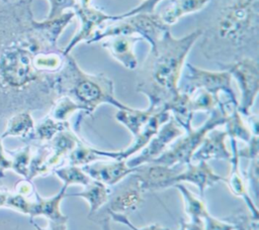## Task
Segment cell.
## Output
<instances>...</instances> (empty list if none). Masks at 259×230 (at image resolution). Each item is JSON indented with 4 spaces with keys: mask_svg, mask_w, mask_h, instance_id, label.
<instances>
[{
    "mask_svg": "<svg viewBox=\"0 0 259 230\" xmlns=\"http://www.w3.org/2000/svg\"><path fill=\"white\" fill-rule=\"evenodd\" d=\"M75 16L76 15L73 10H68L62 15L53 19H45L41 22H36L32 20L31 25L33 29L37 32V34L49 45L54 48H58L57 41L59 36L62 34L63 30L67 27V25Z\"/></svg>",
    "mask_w": 259,
    "mask_h": 230,
    "instance_id": "22",
    "label": "cell"
},
{
    "mask_svg": "<svg viewBox=\"0 0 259 230\" xmlns=\"http://www.w3.org/2000/svg\"><path fill=\"white\" fill-rule=\"evenodd\" d=\"M210 1L211 0H172L171 5L160 14V17L166 25L170 26L175 24L184 15L204 9Z\"/></svg>",
    "mask_w": 259,
    "mask_h": 230,
    "instance_id": "25",
    "label": "cell"
},
{
    "mask_svg": "<svg viewBox=\"0 0 259 230\" xmlns=\"http://www.w3.org/2000/svg\"><path fill=\"white\" fill-rule=\"evenodd\" d=\"M169 28L170 26L162 21L160 14L156 12L151 14L139 13L113 20V23L98 28L86 43L91 44L115 35H138L147 39L150 45L153 46Z\"/></svg>",
    "mask_w": 259,
    "mask_h": 230,
    "instance_id": "4",
    "label": "cell"
},
{
    "mask_svg": "<svg viewBox=\"0 0 259 230\" xmlns=\"http://www.w3.org/2000/svg\"><path fill=\"white\" fill-rule=\"evenodd\" d=\"M219 107L225 114V131L227 132V135L230 137V139L241 140L247 143L255 134L252 133L244 115H242L238 110V105L232 103L229 100H221Z\"/></svg>",
    "mask_w": 259,
    "mask_h": 230,
    "instance_id": "19",
    "label": "cell"
},
{
    "mask_svg": "<svg viewBox=\"0 0 259 230\" xmlns=\"http://www.w3.org/2000/svg\"><path fill=\"white\" fill-rule=\"evenodd\" d=\"M225 121V114L218 106L209 112L208 118L201 126L185 132V135L183 134L177 138V141L172 143L165 152L150 162L168 166L185 165L191 162L194 152L200 146L206 134L218 126L224 125Z\"/></svg>",
    "mask_w": 259,
    "mask_h": 230,
    "instance_id": "5",
    "label": "cell"
},
{
    "mask_svg": "<svg viewBox=\"0 0 259 230\" xmlns=\"http://www.w3.org/2000/svg\"><path fill=\"white\" fill-rule=\"evenodd\" d=\"M107 213H108V216L110 217L111 220L125 225V226L128 227L131 230H170L169 228L163 227V226H161L160 224H157V223L151 224V225H149V226L137 227V226H135V225L130 221L128 217H127L126 215H124V214L113 213V212H110V211H107Z\"/></svg>",
    "mask_w": 259,
    "mask_h": 230,
    "instance_id": "40",
    "label": "cell"
},
{
    "mask_svg": "<svg viewBox=\"0 0 259 230\" xmlns=\"http://www.w3.org/2000/svg\"><path fill=\"white\" fill-rule=\"evenodd\" d=\"M67 186L63 185L60 191L50 198L41 197L37 191H34V201L31 203L29 217L32 219L33 217L44 216L49 221H68V217L64 215L61 211V202L64 198H66Z\"/></svg>",
    "mask_w": 259,
    "mask_h": 230,
    "instance_id": "20",
    "label": "cell"
},
{
    "mask_svg": "<svg viewBox=\"0 0 259 230\" xmlns=\"http://www.w3.org/2000/svg\"><path fill=\"white\" fill-rule=\"evenodd\" d=\"M31 203H32V201L28 200L27 197L22 196L17 193L9 192L5 206L8 208H11L13 210H16L19 213L29 216Z\"/></svg>",
    "mask_w": 259,
    "mask_h": 230,
    "instance_id": "38",
    "label": "cell"
},
{
    "mask_svg": "<svg viewBox=\"0 0 259 230\" xmlns=\"http://www.w3.org/2000/svg\"><path fill=\"white\" fill-rule=\"evenodd\" d=\"M110 194L111 191L106 185L92 180L84 187L83 191L75 194H66V197H80L84 199L88 203L89 216H91L107 204Z\"/></svg>",
    "mask_w": 259,
    "mask_h": 230,
    "instance_id": "23",
    "label": "cell"
},
{
    "mask_svg": "<svg viewBox=\"0 0 259 230\" xmlns=\"http://www.w3.org/2000/svg\"><path fill=\"white\" fill-rule=\"evenodd\" d=\"M76 111L81 112V108L72 99L67 96H60L53 102L49 116L56 121L68 122L69 118Z\"/></svg>",
    "mask_w": 259,
    "mask_h": 230,
    "instance_id": "34",
    "label": "cell"
},
{
    "mask_svg": "<svg viewBox=\"0 0 259 230\" xmlns=\"http://www.w3.org/2000/svg\"><path fill=\"white\" fill-rule=\"evenodd\" d=\"M182 168H178V165L168 166L158 163H145L137 166L135 175L143 188L146 191H160L171 187L172 179L178 175Z\"/></svg>",
    "mask_w": 259,
    "mask_h": 230,
    "instance_id": "14",
    "label": "cell"
},
{
    "mask_svg": "<svg viewBox=\"0 0 259 230\" xmlns=\"http://www.w3.org/2000/svg\"><path fill=\"white\" fill-rule=\"evenodd\" d=\"M258 158H254L250 160V164L247 171V180L246 182H250V187L254 191V197L257 199L258 197Z\"/></svg>",
    "mask_w": 259,
    "mask_h": 230,
    "instance_id": "44",
    "label": "cell"
},
{
    "mask_svg": "<svg viewBox=\"0 0 259 230\" xmlns=\"http://www.w3.org/2000/svg\"><path fill=\"white\" fill-rule=\"evenodd\" d=\"M179 230H203V221L202 222H194L181 219L180 221V229Z\"/></svg>",
    "mask_w": 259,
    "mask_h": 230,
    "instance_id": "48",
    "label": "cell"
},
{
    "mask_svg": "<svg viewBox=\"0 0 259 230\" xmlns=\"http://www.w3.org/2000/svg\"><path fill=\"white\" fill-rule=\"evenodd\" d=\"M53 89L57 98L67 96L72 99L83 115H91L101 104H110L118 110L133 108L115 98L112 80L104 74L84 72L70 53L65 54L63 68L54 75Z\"/></svg>",
    "mask_w": 259,
    "mask_h": 230,
    "instance_id": "3",
    "label": "cell"
},
{
    "mask_svg": "<svg viewBox=\"0 0 259 230\" xmlns=\"http://www.w3.org/2000/svg\"><path fill=\"white\" fill-rule=\"evenodd\" d=\"M33 56L26 49H16L8 54L2 64L4 81L12 88H24L31 83L41 82L50 76H44L32 64Z\"/></svg>",
    "mask_w": 259,
    "mask_h": 230,
    "instance_id": "8",
    "label": "cell"
},
{
    "mask_svg": "<svg viewBox=\"0 0 259 230\" xmlns=\"http://www.w3.org/2000/svg\"><path fill=\"white\" fill-rule=\"evenodd\" d=\"M162 0H144L141 4H139L138 6L134 7L133 9L119 14V15H112V21L116 20V19H120L123 17H128L135 14H139V13H155V8L156 6L161 2Z\"/></svg>",
    "mask_w": 259,
    "mask_h": 230,
    "instance_id": "39",
    "label": "cell"
},
{
    "mask_svg": "<svg viewBox=\"0 0 259 230\" xmlns=\"http://www.w3.org/2000/svg\"><path fill=\"white\" fill-rule=\"evenodd\" d=\"M50 153L51 148L48 143L41 144L36 148L35 153L31 154L27 180L32 181L36 177H45L52 174L48 166V158Z\"/></svg>",
    "mask_w": 259,
    "mask_h": 230,
    "instance_id": "32",
    "label": "cell"
},
{
    "mask_svg": "<svg viewBox=\"0 0 259 230\" xmlns=\"http://www.w3.org/2000/svg\"><path fill=\"white\" fill-rule=\"evenodd\" d=\"M79 139L77 134L71 128H68L56 134V136L48 142L51 148L48 166L52 172L54 169L64 165L69 153L74 149Z\"/></svg>",
    "mask_w": 259,
    "mask_h": 230,
    "instance_id": "21",
    "label": "cell"
},
{
    "mask_svg": "<svg viewBox=\"0 0 259 230\" xmlns=\"http://www.w3.org/2000/svg\"><path fill=\"white\" fill-rule=\"evenodd\" d=\"M220 181H224V178L213 171L208 161L200 160L185 164L183 169L172 179L171 187L176 184H192L197 187L199 197L203 198L205 190Z\"/></svg>",
    "mask_w": 259,
    "mask_h": 230,
    "instance_id": "13",
    "label": "cell"
},
{
    "mask_svg": "<svg viewBox=\"0 0 259 230\" xmlns=\"http://www.w3.org/2000/svg\"><path fill=\"white\" fill-rule=\"evenodd\" d=\"M198 18L203 56L223 70L243 59L258 60L259 0H211Z\"/></svg>",
    "mask_w": 259,
    "mask_h": 230,
    "instance_id": "1",
    "label": "cell"
},
{
    "mask_svg": "<svg viewBox=\"0 0 259 230\" xmlns=\"http://www.w3.org/2000/svg\"><path fill=\"white\" fill-rule=\"evenodd\" d=\"M34 130V122L28 110L21 111L12 116L8 123L7 128L0 136L1 138L7 136H18L30 139Z\"/></svg>",
    "mask_w": 259,
    "mask_h": 230,
    "instance_id": "28",
    "label": "cell"
},
{
    "mask_svg": "<svg viewBox=\"0 0 259 230\" xmlns=\"http://www.w3.org/2000/svg\"><path fill=\"white\" fill-rule=\"evenodd\" d=\"M188 94L190 98V106L193 112H210L217 108L221 102L220 97H215L202 89H196Z\"/></svg>",
    "mask_w": 259,
    "mask_h": 230,
    "instance_id": "35",
    "label": "cell"
},
{
    "mask_svg": "<svg viewBox=\"0 0 259 230\" xmlns=\"http://www.w3.org/2000/svg\"><path fill=\"white\" fill-rule=\"evenodd\" d=\"M30 158H31V146L26 145L13 154V157L11 158V161H12L11 169L15 174L23 177L24 179H27Z\"/></svg>",
    "mask_w": 259,
    "mask_h": 230,
    "instance_id": "36",
    "label": "cell"
},
{
    "mask_svg": "<svg viewBox=\"0 0 259 230\" xmlns=\"http://www.w3.org/2000/svg\"><path fill=\"white\" fill-rule=\"evenodd\" d=\"M258 219L248 211L247 214H243L242 212L232 214L224 220L231 223L235 230H258Z\"/></svg>",
    "mask_w": 259,
    "mask_h": 230,
    "instance_id": "37",
    "label": "cell"
},
{
    "mask_svg": "<svg viewBox=\"0 0 259 230\" xmlns=\"http://www.w3.org/2000/svg\"><path fill=\"white\" fill-rule=\"evenodd\" d=\"M228 137L225 130H219L217 128L210 130L204 137L202 143L194 152L191 162L200 160L208 161L210 159L230 160L232 152L227 148L226 138Z\"/></svg>",
    "mask_w": 259,
    "mask_h": 230,
    "instance_id": "18",
    "label": "cell"
},
{
    "mask_svg": "<svg viewBox=\"0 0 259 230\" xmlns=\"http://www.w3.org/2000/svg\"><path fill=\"white\" fill-rule=\"evenodd\" d=\"M14 190H15V193L20 194L25 197H28V196L34 194L35 188H34L33 184L31 183V181L24 179L23 181H19L16 183Z\"/></svg>",
    "mask_w": 259,
    "mask_h": 230,
    "instance_id": "45",
    "label": "cell"
},
{
    "mask_svg": "<svg viewBox=\"0 0 259 230\" xmlns=\"http://www.w3.org/2000/svg\"><path fill=\"white\" fill-rule=\"evenodd\" d=\"M238 155L240 158L244 157L250 160L254 158H258V155H259L258 135H253L243 148L241 149L238 148Z\"/></svg>",
    "mask_w": 259,
    "mask_h": 230,
    "instance_id": "43",
    "label": "cell"
},
{
    "mask_svg": "<svg viewBox=\"0 0 259 230\" xmlns=\"http://www.w3.org/2000/svg\"><path fill=\"white\" fill-rule=\"evenodd\" d=\"M53 174L63 182V185L67 187L74 185L85 187L92 181L90 177L82 169V167L78 165L64 164L54 169Z\"/></svg>",
    "mask_w": 259,
    "mask_h": 230,
    "instance_id": "31",
    "label": "cell"
},
{
    "mask_svg": "<svg viewBox=\"0 0 259 230\" xmlns=\"http://www.w3.org/2000/svg\"><path fill=\"white\" fill-rule=\"evenodd\" d=\"M65 54H63L62 49L56 52H42L38 53L32 59L33 67L38 72H50L58 73L64 65Z\"/></svg>",
    "mask_w": 259,
    "mask_h": 230,
    "instance_id": "33",
    "label": "cell"
},
{
    "mask_svg": "<svg viewBox=\"0 0 259 230\" xmlns=\"http://www.w3.org/2000/svg\"><path fill=\"white\" fill-rule=\"evenodd\" d=\"M68 128H71L69 121L68 122L56 121L55 119H53L48 115L36 126H34V130L30 139L48 143L56 136V134Z\"/></svg>",
    "mask_w": 259,
    "mask_h": 230,
    "instance_id": "30",
    "label": "cell"
},
{
    "mask_svg": "<svg viewBox=\"0 0 259 230\" xmlns=\"http://www.w3.org/2000/svg\"><path fill=\"white\" fill-rule=\"evenodd\" d=\"M232 145V157L229 160L230 162V171L227 178H224V182L229 187L232 194L236 197H239L244 200L248 211L251 215L259 218L257 205L254 200L251 198V195L248 191L247 182L240 168V157L238 155V143L237 140L231 139Z\"/></svg>",
    "mask_w": 259,
    "mask_h": 230,
    "instance_id": "16",
    "label": "cell"
},
{
    "mask_svg": "<svg viewBox=\"0 0 259 230\" xmlns=\"http://www.w3.org/2000/svg\"><path fill=\"white\" fill-rule=\"evenodd\" d=\"M92 1L93 0H76L73 11L80 20V29L70 40L68 45L62 49L63 54H69L77 44L82 41L86 42L103 22L112 19V15L93 6Z\"/></svg>",
    "mask_w": 259,
    "mask_h": 230,
    "instance_id": "9",
    "label": "cell"
},
{
    "mask_svg": "<svg viewBox=\"0 0 259 230\" xmlns=\"http://www.w3.org/2000/svg\"><path fill=\"white\" fill-rule=\"evenodd\" d=\"M50 2V12L46 19H53L56 18L69 9H73L76 0H48Z\"/></svg>",
    "mask_w": 259,
    "mask_h": 230,
    "instance_id": "41",
    "label": "cell"
},
{
    "mask_svg": "<svg viewBox=\"0 0 259 230\" xmlns=\"http://www.w3.org/2000/svg\"><path fill=\"white\" fill-rule=\"evenodd\" d=\"M99 226L101 228V230H112L111 228V219L109 216L102 218L101 220H99Z\"/></svg>",
    "mask_w": 259,
    "mask_h": 230,
    "instance_id": "49",
    "label": "cell"
},
{
    "mask_svg": "<svg viewBox=\"0 0 259 230\" xmlns=\"http://www.w3.org/2000/svg\"><path fill=\"white\" fill-rule=\"evenodd\" d=\"M203 230H235V228L228 221L218 219L207 214L203 218Z\"/></svg>",
    "mask_w": 259,
    "mask_h": 230,
    "instance_id": "42",
    "label": "cell"
},
{
    "mask_svg": "<svg viewBox=\"0 0 259 230\" xmlns=\"http://www.w3.org/2000/svg\"><path fill=\"white\" fill-rule=\"evenodd\" d=\"M91 180L106 186H114L135 172L137 167H130L126 159H113L112 161H94L81 166Z\"/></svg>",
    "mask_w": 259,
    "mask_h": 230,
    "instance_id": "15",
    "label": "cell"
},
{
    "mask_svg": "<svg viewBox=\"0 0 259 230\" xmlns=\"http://www.w3.org/2000/svg\"><path fill=\"white\" fill-rule=\"evenodd\" d=\"M102 41V47L109 54L127 70H136L138 68V59L134 51L135 44L143 40L138 35H115L105 38Z\"/></svg>",
    "mask_w": 259,
    "mask_h": 230,
    "instance_id": "17",
    "label": "cell"
},
{
    "mask_svg": "<svg viewBox=\"0 0 259 230\" xmlns=\"http://www.w3.org/2000/svg\"><path fill=\"white\" fill-rule=\"evenodd\" d=\"M127 177L128 180L113 194H110L107 202V211L126 215L138 210L143 205L145 191L139 179L133 174Z\"/></svg>",
    "mask_w": 259,
    "mask_h": 230,
    "instance_id": "12",
    "label": "cell"
},
{
    "mask_svg": "<svg viewBox=\"0 0 259 230\" xmlns=\"http://www.w3.org/2000/svg\"><path fill=\"white\" fill-rule=\"evenodd\" d=\"M173 187L180 192L184 205V212L188 215L190 221L202 222L203 218L209 214L203 199L195 196L183 184H176Z\"/></svg>",
    "mask_w": 259,
    "mask_h": 230,
    "instance_id": "27",
    "label": "cell"
},
{
    "mask_svg": "<svg viewBox=\"0 0 259 230\" xmlns=\"http://www.w3.org/2000/svg\"><path fill=\"white\" fill-rule=\"evenodd\" d=\"M162 107L169 111L171 117L185 132L192 129L191 122L194 112L190 106V98L188 93L180 91L178 96H176L173 100L166 103Z\"/></svg>",
    "mask_w": 259,
    "mask_h": 230,
    "instance_id": "24",
    "label": "cell"
},
{
    "mask_svg": "<svg viewBox=\"0 0 259 230\" xmlns=\"http://www.w3.org/2000/svg\"><path fill=\"white\" fill-rule=\"evenodd\" d=\"M170 117L171 115L169 111H167L165 108H157L156 111L148 120V122L145 124V126L140 130V132L136 136H134V141L128 147L117 151L106 150L105 156L108 159H128V157L141 151L149 143V141L159 131L160 127L165 122H167L170 119Z\"/></svg>",
    "mask_w": 259,
    "mask_h": 230,
    "instance_id": "11",
    "label": "cell"
},
{
    "mask_svg": "<svg viewBox=\"0 0 259 230\" xmlns=\"http://www.w3.org/2000/svg\"><path fill=\"white\" fill-rule=\"evenodd\" d=\"M67 222L68 221H49L47 227H40L38 224L33 222L32 219H30V223L36 230H67Z\"/></svg>",
    "mask_w": 259,
    "mask_h": 230,
    "instance_id": "46",
    "label": "cell"
},
{
    "mask_svg": "<svg viewBox=\"0 0 259 230\" xmlns=\"http://www.w3.org/2000/svg\"><path fill=\"white\" fill-rule=\"evenodd\" d=\"M228 71L239 86L241 102L238 110L242 115H249L259 92V63L254 59H243L224 69Z\"/></svg>",
    "mask_w": 259,
    "mask_h": 230,
    "instance_id": "7",
    "label": "cell"
},
{
    "mask_svg": "<svg viewBox=\"0 0 259 230\" xmlns=\"http://www.w3.org/2000/svg\"><path fill=\"white\" fill-rule=\"evenodd\" d=\"M199 36L197 28L180 38L168 30L151 46L148 56L138 68L136 83V90L147 96L149 105L159 108L178 96L185 60Z\"/></svg>",
    "mask_w": 259,
    "mask_h": 230,
    "instance_id": "2",
    "label": "cell"
},
{
    "mask_svg": "<svg viewBox=\"0 0 259 230\" xmlns=\"http://www.w3.org/2000/svg\"><path fill=\"white\" fill-rule=\"evenodd\" d=\"M12 161L11 158L5 155L3 145H2V138L0 137V179L4 177L5 171L11 169Z\"/></svg>",
    "mask_w": 259,
    "mask_h": 230,
    "instance_id": "47",
    "label": "cell"
},
{
    "mask_svg": "<svg viewBox=\"0 0 259 230\" xmlns=\"http://www.w3.org/2000/svg\"><path fill=\"white\" fill-rule=\"evenodd\" d=\"M186 86L180 91L190 93L196 89H202L215 97H219V94L223 92L226 94L229 101L239 106V101L232 87L233 78L228 71H208L189 63L186 64Z\"/></svg>",
    "mask_w": 259,
    "mask_h": 230,
    "instance_id": "6",
    "label": "cell"
},
{
    "mask_svg": "<svg viewBox=\"0 0 259 230\" xmlns=\"http://www.w3.org/2000/svg\"><path fill=\"white\" fill-rule=\"evenodd\" d=\"M156 109L157 108L154 106L149 105L145 110H139L136 108H132L130 110H118L114 117L116 121L122 124L133 134V136H136L148 122Z\"/></svg>",
    "mask_w": 259,
    "mask_h": 230,
    "instance_id": "26",
    "label": "cell"
},
{
    "mask_svg": "<svg viewBox=\"0 0 259 230\" xmlns=\"http://www.w3.org/2000/svg\"><path fill=\"white\" fill-rule=\"evenodd\" d=\"M101 150L102 149L91 147L90 145L79 139L74 149L69 153L67 157V162L71 165L83 166L100 159H105L101 154Z\"/></svg>",
    "mask_w": 259,
    "mask_h": 230,
    "instance_id": "29",
    "label": "cell"
},
{
    "mask_svg": "<svg viewBox=\"0 0 259 230\" xmlns=\"http://www.w3.org/2000/svg\"><path fill=\"white\" fill-rule=\"evenodd\" d=\"M184 132L180 125L170 117V119L160 127L159 131L149 143L141 150L140 154L132 159H126V164L130 167H137L150 162L165 152L173 141L183 135Z\"/></svg>",
    "mask_w": 259,
    "mask_h": 230,
    "instance_id": "10",
    "label": "cell"
},
{
    "mask_svg": "<svg viewBox=\"0 0 259 230\" xmlns=\"http://www.w3.org/2000/svg\"><path fill=\"white\" fill-rule=\"evenodd\" d=\"M9 190L3 186H0V207L5 206L8 194H9Z\"/></svg>",
    "mask_w": 259,
    "mask_h": 230,
    "instance_id": "50",
    "label": "cell"
}]
</instances>
